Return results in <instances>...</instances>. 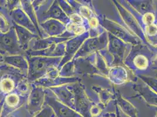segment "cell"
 Instances as JSON below:
<instances>
[{
	"mask_svg": "<svg viewBox=\"0 0 157 117\" xmlns=\"http://www.w3.org/2000/svg\"><path fill=\"white\" fill-rule=\"evenodd\" d=\"M24 52L20 46L15 30L13 26L8 32H0V55L4 57L24 55Z\"/></svg>",
	"mask_w": 157,
	"mask_h": 117,
	"instance_id": "1",
	"label": "cell"
},
{
	"mask_svg": "<svg viewBox=\"0 0 157 117\" xmlns=\"http://www.w3.org/2000/svg\"><path fill=\"white\" fill-rule=\"evenodd\" d=\"M10 16L13 22L17 25L25 28L33 34L36 32V26L22 9L20 4L10 13Z\"/></svg>",
	"mask_w": 157,
	"mask_h": 117,
	"instance_id": "2",
	"label": "cell"
},
{
	"mask_svg": "<svg viewBox=\"0 0 157 117\" xmlns=\"http://www.w3.org/2000/svg\"><path fill=\"white\" fill-rule=\"evenodd\" d=\"M42 96V91L38 88H33L29 92L26 109L32 117L41 110Z\"/></svg>",
	"mask_w": 157,
	"mask_h": 117,
	"instance_id": "3",
	"label": "cell"
},
{
	"mask_svg": "<svg viewBox=\"0 0 157 117\" xmlns=\"http://www.w3.org/2000/svg\"><path fill=\"white\" fill-rule=\"evenodd\" d=\"M3 63L18 70L27 77L28 63L27 58L24 55L4 56L3 57Z\"/></svg>",
	"mask_w": 157,
	"mask_h": 117,
	"instance_id": "4",
	"label": "cell"
},
{
	"mask_svg": "<svg viewBox=\"0 0 157 117\" xmlns=\"http://www.w3.org/2000/svg\"><path fill=\"white\" fill-rule=\"evenodd\" d=\"M20 78L18 79L15 74L7 73L0 77V94L4 97L15 90Z\"/></svg>",
	"mask_w": 157,
	"mask_h": 117,
	"instance_id": "5",
	"label": "cell"
},
{
	"mask_svg": "<svg viewBox=\"0 0 157 117\" xmlns=\"http://www.w3.org/2000/svg\"><path fill=\"white\" fill-rule=\"evenodd\" d=\"M13 23L19 44L22 51L25 52L29 48L31 42L36 37V36L25 28L19 26L13 22Z\"/></svg>",
	"mask_w": 157,
	"mask_h": 117,
	"instance_id": "6",
	"label": "cell"
},
{
	"mask_svg": "<svg viewBox=\"0 0 157 117\" xmlns=\"http://www.w3.org/2000/svg\"><path fill=\"white\" fill-rule=\"evenodd\" d=\"M6 1H0V32H8L13 26V23L10 16V13L4 6Z\"/></svg>",
	"mask_w": 157,
	"mask_h": 117,
	"instance_id": "7",
	"label": "cell"
},
{
	"mask_svg": "<svg viewBox=\"0 0 157 117\" xmlns=\"http://www.w3.org/2000/svg\"><path fill=\"white\" fill-rule=\"evenodd\" d=\"M29 87L28 81L26 78H20L15 91L21 97H24L29 94L31 91Z\"/></svg>",
	"mask_w": 157,
	"mask_h": 117,
	"instance_id": "8",
	"label": "cell"
},
{
	"mask_svg": "<svg viewBox=\"0 0 157 117\" xmlns=\"http://www.w3.org/2000/svg\"><path fill=\"white\" fill-rule=\"evenodd\" d=\"M33 117H52V112L48 108H44L39 111Z\"/></svg>",
	"mask_w": 157,
	"mask_h": 117,
	"instance_id": "9",
	"label": "cell"
},
{
	"mask_svg": "<svg viewBox=\"0 0 157 117\" xmlns=\"http://www.w3.org/2000/svg\"><path fill=\"white\" fill-rule=\"evenodd\" d=\"M144 17H145L144 22L148 25H152V21H153V16L151 13H148V14H146Z\"/></svg>",
	"mask_w": 157,
	"mask_h": 117,
	"instance_id": "10",
	"label": "cell"
},
{
	"mask_svg": "<svg viewBox=\"0 0 157 117\" xmlns=\"http://www.w3.org/2000/svg\"><path fill=\"white\" fill-rule=\"evenodd\" d=\"M137 66L140 67H144L146 65V62L144 60V58H142V57L138 58V60L137 61Z\"/></svg>",
	"mask_w": 157,
	"mask_h": 117,
	"instance_id": "11",
	"label": "cell"
},
{
	"mask_svg": "<svg viewBox=\"0 0 157 117\" xmlns=\"http://www.w3.org/2000/svg\"><path fill=\"white\" fill-rule=\"evenodd\" d=\"M148 32L151 35H154L156 33V27L155 25H148Z\"/></svg>",
	"mask_w": 157,
	"mask_h": 117,
	"instance_id": "12",
	"label": "cell"
},
{
	"mask_svg": "<svg viewBox=\"0 0 157 117\" xmlns=\"http://www.w3.org/2000/svg\"><path fill=\"white\" fill-rule=\"evenodd\" d=\"M3 107H4V100L3 98L0 101V117H1L2 112L3 110Z\"/></svg>",
	"mask_w": 157,
	"mask_h": 117,
	"instance_id": "13",
	"label": "cell"
},
{
	"mask_svg": "<svg viewBox=\"0 0 157 117\" xmlns=\"http://www.w3.org/2000/svg\"><path fill=\"white\" fill-rule=\"evenodd\" d=\"M3 63V56L0 55V65Z\"/></svg>",
	"mask_w": 157,
	"mask_h": 117,
	"instance_id": "14",
	"label": "cell"
}]
</instances>
